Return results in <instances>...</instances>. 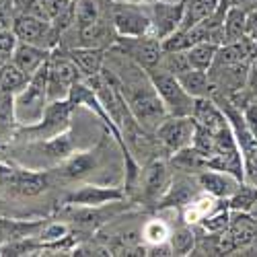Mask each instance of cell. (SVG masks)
<instances>
[{"instance_id": "39", "label": "cell", "mask_w": 257, "mask_h": 257, "mask_svg": "<svg viewBox=\"0 0 257 257\" xmlns=\"http://www.w3.org/2000/svg\"><path fill=\"white\" fill-rule=\"evenodd\" d=\"M239 255H257V234H255V237L245 247L239 249Z\"/></svg>"}, {"instance_id": "15", "label": "cell", "mask_w": 257, "mask_h": 257, "mask_svg": "<svg viewBox=\"0 0 257 257\" xmlns=\"http://www.w3.org/2000/svg\"><path fill=\"white\" fill-rule=\"evenodd\" d=\"M200 183L198 179H173L167 189V194L161 198V202L157 204L159 208H183L185 204H189L196 196H200Z\"/></svg>"}, {"instance_id": "12", "label": "cell", "mask_w": 257, "mask_h": 257, "mask_svg": "<svg viewBox=\"0 0 257 257\" xmlns=\"http://www.w3.org/2000/svg\"><path fill=\"white\" fill-rule=\"evenodd\" d=\"M196 179H198L204 194L216 198V200H228L234 194V189L243 183L237 177H232L230 173L216 171V169H204L202 173L196 175Z\"/></svg>"}, {"instance_id": "8", "label": "cell", "mask_w": 257, "mask_h": 257, "mask_svg": "<svg viewBox=\"0 0 257 257\" xmlns=\"http://www.w3.org/2000/svg\"><path fill=\"white\" fill-rule=\"evenodd\" d=\"M148 13H151V21H153V33L163 41L165 37L173 35L181 27L183 0H179V3H171V0H153Z\"/></svg>"}, {"instance_id": "41", "label": "cell", "mask_w": 257, "mask_h": 257, "mask_svg": "<svg viewBox=\"0 0 257 257\" xmlns=\"http://www.w3.org/2000/svg\"><path fill=\"white\" fill-rule=\"evenodd\" d=\"M249 214H251V216H253V218L257 220V200H255V204H253V208L249 210Z\"/></svg>"}, {"instance_id": "38", "label": "cell", "mask_w": 257, "mask_h": 257, "mask_svg": "<svg viewBox=\"0 0 257 257\" xmlns=\"http://www.w3.org/2000/svg\"><path fill=\"white\" fill-rule=\"evenodd\" d=\"M245 91L257 99V66H253V62H251V66H249V72H247V80H245Z\"/></svg>"}, {"instance_id": "31", "label": "cell", "mask_w": 257, "mask_h": 257, "mask_svg": "<svg viewBox=\"0 0 257 257\" xmlns=\"http://www.w3.org/2000/svg\"><path fill=\"white\" fill-rule=\"evenodd\" d=\"M159 66L175 76L185 74L187 70H191V64L187 58V50H177V52H163V58L159 62Z\"/></svg>"}, {"instance_id": "18", "label": "cell", "mask_w": 257, "mask_h": 257, "mask_svg": "<svg viewBox=\"0 0 257 257\" xmlns=\"http://www.w3.org/2000/svg\"><path fill=\"white\" fill-rule=\"evenodd\" d=\"M99 165V151H87L76 153L64 161V167L60 169V175L66 179H82L87 177L91 171H95Z\"/></svg>"}, {"instance_id": "11", "label": "cell", "mask_w": 257, "mask_h": 257, "mask_svg": "<svg viewBox=\"0 0 257 257\" xmlns=\"http://www.w3.org/2000/svg\"><path fill=\"white\" fill-rule=\"evenodd\" d=\"M173 181V175L163 161L148 163L146 169L140 173V185H142V196L148 202H161V198L167 194V189Z\"/></svg>"}, {"instance_id": "28", "label": "cell", "mask_w": 257, "mask_h": 257, "mask_svg": "<svg viewBox=\"0 0 257 257\" xmlns=\"http://www.w3.org/2000/svg\"><path fill=\"white\" fill-rule=\"evenodd\" d=\"M74 151V144L68 132L56 134L52 138H46L41 142V153H44L48 159L52 161H66Z\"/></svg>"}, {"instance_id": "25", "label": "cell", "mask_w": 257, "mask_h": 257, "mask_svg": "<svg viewBox=\"0 0 257 257\" xmlns=\"http://www.w3.org/2000/svg\"><path fill=\"white\" fill-rule=\"evenodd\" d=\"M218 48L220 46L212 44V41H198V44H194L187 50V58H189L191 68L210 72V68L214 66V60H216Z\"/></svg>"}, {"instance_id": "35", "label": "cell", "mask_w": 257, "mask_h": 257, "mask_svg": "<svg viewBox=\"0 0 257 257\" xmlns=\"http://www.w3.org/2000/svg\"><path fill=\"white\" fill-rule=\"evenodd\" d=\"M74 21L78 27H84L89 23L99 21V7L93 0H76L74 3Z\"/></svg>"}, {"instance_id": "23", "label": "cell", "mask_w": 257, "mask_h": 257, "mask_svg": "<svg viewBox=\"0 0 257 257\" xmlns=\"http://www.w3.org/2000/svg\"><path fill=\"white\" fill-rule=\"evenodd\" d=\"M31 76H27L21 70L13 60L0 64V93L5 95H15L29 82Z\"/></svg>"}, {"instance_id": "14", "label": "cell", "mask_w": 257, "mask_h": 257, "mask_svg": "<svg viewBox=\"0 0 257 257\" xmlns=\"http://www.w3.org/2000/svg\"><path fill=\"white\" fill-rule=\"evenodd\" d=\"M191 117L196 119V123H200L202 127L210 130L212 134H216L218 130H222L224 125H228V119H226L224 111L220 109V105L212 97H198L194 101Z\"/></svg>"}, {"instance_id": "30", "label": "cell", "mask_w": 257, "mask_h": 257, "mask_svg": "<svg viewBox=\"0 0 257 257\" xmlns=\"http://www.w3.org/2000/svg\"><path fill=\"white\" fill-rule=\"evenodd\" d=\"M169 245L173 249V255H191L196 249V234L189 226H179L171 230Z\"/></svg>"}, {"instance_id": "4", "label": "cell", "mask_w": 257, "mask_h": 257, "mask_svg": "<svg viewBox=\"0 0 257 257\" xmlns=\"http://www.w3.org/2000/svg\"><path fill=\"white\" fill-rule=\"evenodd\" d=\"M111 23L117 37H140L153 33L151 13L144 11L140 3L115 0L111 5Z\"/></svg>"}, {"instance_id": "13", "label": "cell", "mask_w": 257, "mask_h": 257, "mask_svg": "<svg viewBox=\"0 0 257 257\" xmlns=\"http://www.w3.org/2000/svg\"><path fill=\"white\" fill-rule=\"evenodd\" d=\"M123 200V191L117 187H103V185H84L78 191L68 196V204L84 206V208H101L105 204Z\"/></svg>"}, {"instance_id": "29", "label": "cell", "mask_w": 257, "mask_h": 257, "mask_svg": "<svg viewBox=\"0 0 257 257\" xmlns=\"http://www.w3.org/2000/svg\"><path fill=\"white\" fill-rule=\"evenodd\" d=\"M257 200V185L255 183H241L234 194L226 200L228 208L232 212H249Z\"/></svg>"}, {"instance_id": "27", "label": "cell", "mask_w": 257, "mask_h": 257, "mask_svg": "<svg viewBox=\"0 0 257 257\" xmlns=\"http://www.w3.org/2000/svg\"><path fill=\"white\" fill-rule=\"evenodd\" d=\"M41 226V222H19V220H9V218H0V245L17 241V239H25Z\"/></svg>"}, {"instance_id": "5", "label": "cell", "mask_w": 257, "mask_h": 257, "mask_svg": "<svg viewBox=\"0 0 257 257\" xmlns=\"http://www.w3.org/2000/svg\"><path fill=\"white\" fill-rule=\"evenodd\" d=\"M80 70L68 54L50 56L48 62V99H68L72 84L80 80Z\"/></svg>"}, {"instance_id": "20", "label": "cell", "mask_w": 257, "mask_h": 257, "mask_svg": "<svg viewBox=\"0 0 257 257\" xmlns=\"http://www.w3.org/2000/svg\"><path fill=\"white\" fill-rule=\"evenodd\" d=\"M228 232H230V237H232L234 245H237V251H239L257 234V220L251 216L249 212H232Z\"/></svg>"}, {"instance_id": "2", "label": "cell", "mask_w": 257, "mask_h": 257, "mask_svg": "<svg viewBox=\"0 0 257 257\" xmlns=\"http://www.w3.org/2000/svg\"><path fill=\"white\" fill-rule=\"evenodd\" d=\"M146 72H148V78H151L153 87L159 93L169 115H191L196 99L183 89V84L179 82V78L175 74L163 70L161 66L151 68Z\"/></svg>"}, {"instance_id": "22", "label": "cell", "mask_w": 257, "mask_h": 257, "mask_svg": "<svg viewBox=\"0 0 257 257\" xmlns=\"http://www.w3.org/2000/svg\"><path fill=\"white\" fill-rule=\"evenodd\" d=\"M171 163H173L175 169L191 175H198L204 169H208V157H204L194 146H185L181 151H175V157L171 159Z\"/></svg>"}, {"instance_id": "32", "label": "cell", "mask_w": 257, "mask_h": 257, "mask_svg": "<svg viewBox=\"0 0 257 257\" xmlns=\"http://www.w3.org/2000/svg\"><path fill=\"white\" fill-rule=\"evenodd\" d=\"M230 216H232L230 208H216L214 212H210L204 220H200V226L206 234H218V232L228 230Z\"/></svg>"}, {"instance_id": "10", "label": "cell", "mask_w": 257, "mask_h": 257, "mask_svg": "<svg viewBox=\"0 0 257 257\" xmlns=\"http://www.w3.org/2000/svg\"><path fill=\"white\" fill-rule=\"evenodd\" d=\"M0 177H3L9 189L27 198L39 196L41 191L50 187L48 173H35V171H23V169H0Z\"/></svg>"}, {"instance_id": "16", "label": "cell", "mask_w": 257, "mask_h": 257, "mask_svg": "<svg viewBox=\"0 0 257 257\" xmlns=\"http://www.w3.org/2000/svg\"><path fill=\"white\" fill-rule=\"evenodd\" d=\"M48 60H50V50L33 46V44H25V41H19V46L13 54V62L27 76H33Z\"/></svg>"}, {"instance_id": "6", "label": "cell", "mask_w": 257, "mask_h": 257, "mask_svg": "<svg viewBox=\"0 0 257 257\" xmlns=\"http://www.w3.org/2000/svg\"><path fill=\"white\" fill-rule=\"evenodd\" d=\"M196 134V119L191 115H169L159 127L157 138L169 151H181L185 146H191Z\"/></svg>"}, {"instance_id": "40", "label": "cell", "mask_w": 257, "mask_h": 257, "mask_svg": "<svg viewBox=\"0 0 257 257\" xmlns=\"http://www.w3.org/2000/svg\"><path fill=\"white\" fill-rule=\"evenodd\" d=\"M230 5L241 7L243 11H249V9H255L257 7V0H230Z\"/></svg>"}, {"instance_id": "37", "label": "cell", "mask_w": 257, "mask_h": 257, "mask_svg": "<svg viewBox=\"0 0 257 257\" xmlns=\"http://www.w3.org/2000/svg\"><path fill=\"white\" fill-rule=\"evenodd\" d=\"M66 237H68V224H64V222H52V224L44 226L39 232L41 243H60Z\"/></svg>"}, {"instance_id": "9", "label": "cell", "mask_w": 257, "mask_h": 257, "mask_svg": "<svg viewBox=\"0 0 257 257\" xmlns=\"http://www.w3.org/2000/svg\"><path fill=\"white\" fill-rule=\"evenodd\" d=\"M13 31L17 33L19 41H25V44H33L39 48H46L50 46V41L54 37V27L48 19H41L29 13H23L15 19V27Z\"/></svg>"}, {"instance_id": "21", "label": "cell", "mask_w": 257, "mask_h": 257, "mask_svg": "<svg viewBox=\"0 0 257 257\" xmlns=\"http://www.w3.org/2000/svg\"><path fill=\"white\" fill-rule=\"evenodd\" d=\"M177 78L183 84V89L194 99H198V97H212V93H214V82H212V78H210V74L206 70L191 68V70H187L185 74H181Z\"/></svg>"}, {"instance_id": "19", "label": "cell", "mask_w": 257, "mask_h": 257, "mask_svg": "<svg viewBox=\"0 0 257 257\" xmlns=\"http://www.w3.org/2000/svg\"><path fill=\"white\" fill-rule=\"evenodd\" d=\"M220 0H183V19L179 29H191L218 11Z\"/></svg>"}, {"instance_id": "17", "label": "cell", "mask_w": 257, "mask_h": 257, "mask_svg": "<svg viewBox=\"0 0 257 257\" xmlns=\"http://www.w3.org/2000/svg\"><path fill=\"white\" fill-rule=\"evenodd\" d=\"M68 56L74 60V64L78 66V70H80V74H82L84 78H93V76L101 74V70H103L105 52H103L101 48L80 46V48L68 50Z\"/></svg>"}, {"instance_id": "3", "label": "cell", "mask_w": 257, "mask_h": 257, "mask_svg": "<svg viewBox=\"0 0 257 257\" xmlns=\"http://www.w3.org/2000/svg\"><path fill=\"white\" fill-rule=\"evenodd\" d=\"M113 50L121 56H127L138 68L151 70L159 66L163 58V41L155 33H146L140 37H117Z\"/></svg>"}, {"instance_id": "43", "label": "cell", "mask_w": 257, "mask_h": 257, "mask_svg": "<svg viewBox=\"0 0 257 257\" xmlns=\"http://www.w3.org/2000/svg\"><path fill=\"white\" fill-rule=\"evenodd\" d=\"M253 66H257V56H255V60H253Z\"/></svg>"}, {"instance_id": "34", "label": "cell", "mask_w": 257, "mask_h": 257, "mask_svg": "<svg viewBox=\"0 0 257 257\" xmlns=\"http://www.w3.org/2000/svg\"><path fill=\"white\" fill-rule=\"evenodd\" d=\"M105 25H103V21H95V23H89V25H84V27H78V37L82 41V46H89V48H99V44L105 39Z\"/></svg>"}, {"instance_id": "33", "label": "cell", "mask_w": 257, "mask_h": 257, "mask_svg": "<svg viewBox=\"0 0 257 257\" xmlns=\"http://www.w3.org/2000/svg\"><path fill=\"white\" fill-rule=\"evenodd\" d=\"M169 237H171V228L167 226L165 220L153 218V220H148V222L142 226V239H144L148 245L167 243Z\"/></svg>"}, {"instance_id": "7", "label": "cell", "mask_w": 257, "mask_h": 257, "mask_svg": "<svg viewBox=\"0 0 257 257\" xmlns=\"http://www.w3.org/2000/svg\"><path fill=\"white\" fill-rule=\"evenodd\" d=\"M72 107H74V103L70 99L50 101L48 107H46L44 117H41V121L31 125V130L41 140L66 132L68 130V121H70V113H72Z\"/></svg>"}, {"instance_id": "36", "label": "cell", "mask_w": 257, "mask_h": 257, "mask_svg": "<svg viewBox=\"0 0 257 257\" xmlns=\"http://www.w3.org/2000/svg\"><path fill=\"white\" fill-rule=\"evenodd\" d=\"M17 46H19V37L15 31H11V29L0 31V64L13 60Z\"/></svg>"}, {"instance_id": "42", "label": "cell", "mask_w": 257, "mask_h": 257, "mask_svg": "<svg viewBox=\"0 0 257 257\" xmlns=\"http://www.w3.org/2000/svg\"><path fill=\"white\" fill-rule=\"evenodd\" d=\"M125 3H151V0H125Z\"/></svg>"}, {"instance_id": "24", "label": "cell", "mask_w": 257, "mask_h": 257, "mask_svg": "<svg viewBox=\"0 0 257 257\" xmlns=\"http://www.w3.org/2000/svg\"><path fill=\"white\" fill-rule=\"evenodd\" d=\"M245 35H247V11L230 5L224 15V39H226L224 44L239 41Z\"/></svg>"}, {"instance_id": "1", "label": "cell", "mask_w": 257, "mask_h": 257, "mask_svg": "<svg viewBox=\"0 0 257 257\" xmlns=\"http://www.w3.org/2000/svg\"><path fill=\"white\" fill-rule=\"evenodd\" d=\"M50 62V60H48ZM48 62L41 66L19 93H15V115L17 121L25 123L27 127L41 121L46 113L48 99Z\"/></svg>"}, {"instance_id": "26", "label": "cell", "mask_w": 257, "mask_h": 257, "mask_svg": "<svg viewBox=\"0 0 257 257\" xmlns=\"http://www.w3.org/2000/svg\"><path fill=\"white\" fill-rule=\"evenodd\" d=\"M216 198H212V196H196L194 200H191L189 204H185L181 208L183 212V220L187 224H200V220H204L210 212H214L218 206H216Z\"/></svg>"}]
</instances>
